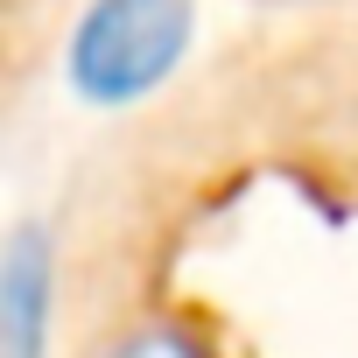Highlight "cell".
I'll list each match as a JSON object with an SVG mask.
<instances>
[{"label":"cell","mask_w":358,"mask_h":358,"mask_svg":"<svg viewBox=\"0 0 358 358\" xmlns=\"http://www.w3.org/2000/svg\"><path fill=\"white\" fill-rule=\"evenodd\" d=\"M197 36V0H85L64 36V85L71 99L113 113L155 99Z\"/></svg>","instance_id":"1"},{"label":"cell","mask_w":358,"mask_h":358,"mask_svg":"<svg viewBox=\"0 0 358 358\" xmlns=\"http://www.w3.org/2000/svg\"><path fill=\"white\" fill-rule=\"evenodd\" d=\"M57 309V239L50 225H15L0 246V358H50Z\"/></svg>","instance_id":"2"},{"label":"cell","mask_w":358,"mask_h":358,"mask_svg":"<svg viewBox=\"0 0 358 358\" xmlns=\"http://www.w3.org/2000/svg\"><path fill=\"white\" fill-rule=\"evenodd\" d=\"M99 358H211V344L183 323H169V316H148V323H127Z\"/></svg>","instance_id":"3"}]
</instances>
